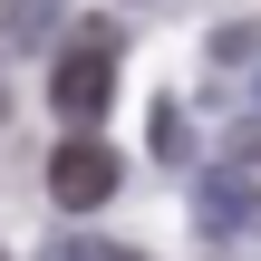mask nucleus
Listing matches in <instances>:
<instances>
[{
  "mask_svg": "<svg viewBox=\"0 0 261 261\" xmlns=\"http://www.w3.org/2000/svg\"><path fill=\"white\" fill-rule=\"evenodd\" d=\"M107 97H116V39H107V29H87V39L58 58V77H48V107H58L68 126H97V116H107Z\"/></svg>",
  "mask_w": 261,
  "mask_h": 261,
  "instance_id": "f257e3e1",
  "label": "nucleus"
},
{
  "mask_svg": "<svg viewBox=\"0 0 261 261\" xmlns=\"http://www.w3.org/2000/svg\"><path fill=\"white\" fill-rule=\"evenodd\" d=\"M48 194H58L68 213H97V203L116 194V145H97V136H68V145L48 155Z\"/></svg>",
  "mask_w": 261,
  "mask_h": 261,
  "instance_id": "f03ea898",
  "label": "nucleus"
},
{
  "mask_svg": "<svg viewBox=\"0 0 261 261\" xmlns=\"http://www.w3.org/2000/svg\"><path fill=\"white\" fill-rule=\"evenodd\" d=\"M252 213H261V203H252V165H232V155H223V165H203V184H194V223H203L213 242H232Z\"/></svg>",
  "mask_w": 261,
  "mask_h": 261,
  "instance_id": "7ed1b4c3",
  "label": "nucleus"
},
{
  "mask_svg": "<svg viewBox=\"0 0 261 261\" xmlns=\"http://www.w3.org/2000/svg\"><path fill=\"white\" fill-rule=\"evenodd\" d=\"M48 29H58V0H0V48H19V58H29Z\"/></svg>",
  "mask_w": 261,
  "mask_h": 261,
  "instance_id": "20e7f679",
  "label": "nucleus"
},
{
  "mask_svg": "<svg viewBox=\"0 0 261 261\" xmlns=\"http://www.w3.org/2000/svg\"><path fill=\"white\" fill-rule=\"evenodd\" d=\"M252 48H261V29H252V19H232V29L213 39V58H252Z\"/></svg>",
  "mask_w": 261,
  "mask_h": 261,
  "instance_id": "39448f33",
  "label": "nucleus"
},
{
  "mask_svg": "<svg viewBox=\"0 0 261 261\" xmlns=\"http://www.w3.org/2000/svg\"><path fill=\"white\" fill-rule=\"evenodd\" d=\"M58 261H136V252H126V242H68Z\"/></svg>",
  "mask_w": 261,
  "mask_h": 261,
  "instance_id": "423d86ee",
  "label": "nucleus"
},
{
  "mask_svg": "<svg viewBox=\"0 0 261 261\" xmlns=\"http://www.w3.org/2000/svg\"><path fill=\"white\" fill-rule=\"evenodd\" d=\"M232 165H261V116H252V126H232Z\"/></svg>",
  "mask_w": 261,
  "mask_h": 261,
  "instance_id": "0eeeda50",
  "label": "nucleus"
},
{
  "mask_svg": "<svg viewBox=\"0 0 261 261\" xmlns=\"http://www.w3.org/2000/svg\"><path fill=\"white\" fill-rule=\"evenodd\" d=\"M0 261H10V252H0Z\"/></svg>",
  "mask_w": 261,
  "mask_h": 261,
  "instance_id": "6e6552de",
  "label": "nucleus"
}]
</instances>
